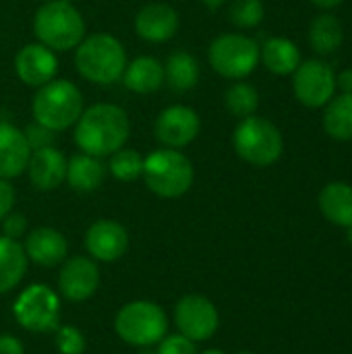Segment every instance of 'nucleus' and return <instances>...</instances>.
<instances>
[{
	"instance_id": "obj_1",
	"label": "nucleus",
	"mask_w": 352,
	"mask_h": 354,
	"mask_svg": "<svg viewBox=\"0 0 352 354\" xmlns=\"http://www.w3.org/2000/svg\"><path fill=\"white\" fill-rule=\"evenodd\" d=\"M131 133L129 114L116 104H93L75 122V143L83 153L106 158L122 149Z\"/></svg>"
},
{
	"instance_id": "obj_2",
	"label": "nucleus",
	"mask_w": 352,
	"mask_h": 354,
	"mask_svg": "<svg viewBox=\"0 0 352 354\" xmlns=\"http://www.w3.org/2000/svg\"><path fill=\"white\" fill-rule=\"evenodd\" d=\"M75 66L79 75L95 85L118 81L127 66L124 46L110 33H91L75 48Z\"/></svg>"
},
{
	"instance_id": "obj_3",
	"label": "nucleus",
	"mask_w": 352,
	"mask_h": 354,
	"mask_svg": "<svg viewBox=\"0 0 352 354\" xmlns=\"http://www.w3.org/2000/svg\"><path fill=\"white\" fill-rule=\"evenodd\" d=\"M33 33L39 44L54 52L77 48L85 37V21L68 0L44 2L33 17Z\"/></svg>"
},
{
	"instance_id": "obj_4",
	"label": "nucleus",
	"mask_w": 352,
	"mask_h": 354,
	"mask_svg": "<svg viewBox=\"0 0 352 354\" xmlns=\"http://www.w3.org/2000/svg\"><path fill=\"white\" fill-rule=\"evenodd\" d=\"M83 110L85 104L81 89L66 79H52L50 83L37 87V93L31 102L35 122L54 133L73 127L83 114Z\"/></svg>"
},
{
	"instance_id": "obj_5",
	"label": "nucleus",
	"mask_w": 352,
	"mask_h": 354,
	"mask_svg": "<svg viewBox=\"0 0 352 354\" xmlns=\"http://www.w3.org/2000/svg\"><path fill=\"white\" fill-rule=\"evenodd\" d=\"M143 180L147 189L162 199H178L193 187L195 168L178 149H156L143 158Z\"/></svg>"
},
{
	"instance_id": "obj_6",
	"label": "nucleus",
	"mask_w": 352,
	"mask_h": 354,
	"mask_svg": "<svg viewBox=\"0 0 352 354\" xmlns=\"http://www.w3.org/2000/svg\"><path fill=\"white\" fill-rule=\"evenodd\" d=\"M116 336L135 348H154L168 334V317L154 301H131L114 317Z\"/></svg>"
},
{
	"instance_id": "obj_7",
	"label": "nucleus",
	"mask_w": 352,
	"mask_h": 354,
	"mask_svg": "<svg viewBox=\"0 0 352 354\" xmlns=\"http://www.w3.org/2000/svg\"><path fill=\"white\" fill-rule=\"evenodd\" d=\"M232 145L237 156L257 168H268L282 158L284 139L280 129L261 118V116H247L241 118L232 133Z\"/></svg>"
},
{
	"instance_id": "obj_8",
	"label": "nucleus",
	"mask_w": 352,
	"mask_h": 354,
	"mask_svg": "<svg viewBox=\"0 0 352 354\" xmlns=\"http://www.w3.org/2000/svg\"><path fill=\"white\" fill-rule=\"evenodd\" d=\"M210 66L224 79H245L259 64V46L241 33H224L216 37L207 50Z\"/></svg>"
},
{
	"instance_id": "obj_9",
	"label": "nucleus",
	"mask_w": 352,
	"mask_h": 354,
	"mask_svg": "<svg viewBox=\"0 0 352 354\" xmlns=\"http://www.w3.org/2000/svg\"><path fill=\"white\" fill-rule=\"evenodd\" d=\"M12 315L27 332H54L60 326V297L48 284H31L15 299Z\"/></svg>"
},
{
	"instance_id": "obj_10",
	"label": "nucleus",
	"mask_w": 352,
	"mask_h": 354,
	"mask_svg": "<svg viewBox=\"0 0 352 354\" xmlns=\"http://www.w3.org/2000/svg\"><path fill=\"white\" fill-rule=\"evenodd\" d=\"M174 326L185 338L207 342L220 328L218 307L203 295H185L174 305Z\"/></svg>"
},
{
	"instance_id": "obj_11",
	"label": "nucleus",
	"mask_w": 352,
	"mask_h": 354,
	"mask_svg": "<svg viewBox=\"0 0 352 354\" xmlns=\"http://www.w3.org/2000/svg\"><path fill=\"white\" fill-rule=\"evenodd\" d=\"M293 91L303 106L324 108L336 93V75L324 60H305L293 73Z\"/></svg>"
},
{
	"instance_id": "obj_12",
	"label": "nucleus",
	"mask_w": 352,
	"mask_h": 354,
	"mask_svg": "<svg viewBox=\"0 0 352 354\" xmlns=\"http://www.w3.org/2000/svg\"><path fill=\"white\" fill-rule=\"evenodd\" d=\"M102 276L98 261L85 255L66 257L58 272V292L71 303H83L91 299L100 288Z\"/></svg>"
},
{
	"instance_id": "obj_13",
	"label": "nucleus",
	"mask_w": 352,
	"mask_h": 354,
	"mask_svg": "<svg viewBox=\"0 0 352 354\" xmlns=\"http://www.w3.org/2000/svg\"><path fill=\"white\" fill-rule=\"evenodd\" d=\"M156 139L170 149L187 147L195 141V137L201 131V118L199 114L183 104L164 108L156 118Z\"/></svg>"
},
{
	"instance_id": "obj_14",
	"label": "nucleus",
	"mask_w": 352,
	"mask_h": 354,
	"mask_svg": "<svg viewBox=\"0 0 352 354\" xmlns=\"http://www.w3.org/2000/svg\"><path fill=\"white\" fill-rule=\"evenodd\" d=\"M85 249L93 261L114 263L129 249V232L116 220H95L85 232Z\"/></svg>"
},
{
	"instance_id": "obj_15",
	"label": "nucleus",
	"mask_w": 352,
	"mask_h": 354,
	"mask_svg": "<svg viewBox=\"0 0 352 354\" xmlns=\"http://www.w3.org/2000/svg\"><path fill=\"white\" fill-rule=\"evenodd\" d=\"M15 73L29 87H41L50 83L58 73V58L54 50L44 44H27L15 56Z\"/></svg>"
},
{
	"instance_id": "obj_16",
	"label": "nucleus",
	"mask_w": 352,
	"mask_h": 354,
	"mask_svg": "<svg viewBox=\"0 0 352 354\" xmlns=\"http://www.w3.org/2000/svg\"><path fill=\"white\" fill-rule=\"evenodd\" d=\"M180 17L174 6L166 2H149L135 17V31L141 39L164 44L178 33Z\"/></svg>"
},
{
	"instance_id": "obj_17",
	"label": "nucleus",
	"mask_w": 352,
	"mask_h": 354,
	"mask_svg": "<svg viewBox=\"0 0 352 354\" xmlns=\"http://www.w3.org/2000/svg\"><path fill=\"white\" fill-rule=\"evenodd\" d=\"M23 251L29 261L41 268H56L68 257V241L56 228L37 226L27 232Z\"/></svg>"
},
{
	"instance_id": "obj_18",
	"label": "nucleus",
	"mask_w": 352,
	"mask_h": 354,
	"mask_svg": "<svg viewBox=\"0 0 352 354\" xmlns=\"http://www.w3.org/2000/svg\"><path fill=\"white\" fill-rule=\"evenodd\" d=\"M66 164L68 160L64 158V153L52 145L31 151L25 172L29 174V183L37 191H54L62 183H66Z\"/></svg>"
},
{
	"instance_id": "obj_19",
	"label": "nucleus",
	"mask_w": 352,
	"mask_h": 354,
	"mask_svg": "<svg viewBox=\"0 0 352 354\" xmlns=\"http://www.w3.org/2000/svg\"><path fill=\"white\" fill-rule=\"evenodd\" d=\"M31 147L25 133L10 122H0V178L10 180L27 170Z\"/></svg>"
},
{
	"instance_id": "obj_20",
	"label": "nucleus",
	"mask_w": 352,
	"mask_h": 354,
	"mask_svg": "<svg viewBox=\"0 0 352 354\" xmlns=\"http://www.w3.org/2000/svg\"><path fill=\"white\" fill-rule=\"evenodd\" d=\"M124 87L129 91L147 95L158 91L166 83V71L164 64L154 56H139L131 62H127L122 73Z\"/></svg>"
},
{
	"instance_id": "obj_21",
	"label": "nucleus",
	"mask_w": 352,
	"mask_h": 354,
	"mask_svg": "<svg viewBox=\"0 0 352 354\" xmlns=\"http://www.w3.org/2000/svg\"><path fill=\"white\" fill-rule=\"evenodd\" d=\"M322 216L340 228L352 226V185L349 183H330L322 189L317 197Z\"/></svg>"
},
{
	"instance_id": "obj_22",
	"label": "nucleus",
	"mask_w": 352,
	"mask_h": 354,
	"mask_svg": "<svg viewBox=\"0 0 352 354\" xmlns=\"http://www.w3.org/2000/svg\"><path fill=\"white\" fill-rule=\"evenodd\" d=\"M106 166L102 158L89 153H77L66 164V183L79 193H91L106 180Z\"/></svg>"
},
{
	"instance_id": "obj_23",
	"label": "nucleus",
	"mask_w": 352,
	"mask_h": 354,
	"mask_svg": "<svg viewBox=\"0 0 352 354\" xmlns=\"http://www.w3.org/2000/svg\"><path fill=\"white\" fill-rule=\"evenodd\" d=\"M29 259L19 241L0 234V295L15 290L27 274Z\"/></svg>"
},
{
	"instance_id": "obj_24",
	"label": "nucleus",
	"mask_w": 352,
	"mask_h": 354,
	"mask_svg": "<svg viewBox=\"0 0 352 354\" xmlns=\"http://www.w3.org/2000/svg\"><path fill=\"white\" fill-rule=\"evenodd\" d=\"M259 60L274 75H293L301 64V50L286 37H270L259 48Z\"/></svg>"
},
{
	"instance_id": "obj_25",
	"label": "nucleus",
	"mask_w": 352,
	"mask_h": 354,
	"mask_svg": "<svg viewBox=\"0 0 352 354\" xmlns=\"http://www.w3.org/2000/svg\"><path fill=\"white\" fill-rule=\"evenodd\" d=\"M324 129L336 141H352V93H340L324 106Z\"/></svg>"
},
{
	"instance_id": "obj_26",
	"label": "nucleus",
	"mask_w": 352,
	"mask_h": 354,
	"mask_svg": "<svg viewBox=\"0 0 352 354\" xmlns=\"http://www.w3.org/2000/svg\"><path fill=\"white\" fill-rule=\"evenodd\" d=\"M344 41V27L334 15H319L309 27V44L317 54H332Z\"/></svg>"
},
{
	"instance_id": "obj_27",
	"label": "nucleus",
	"mask_w": 352,
	"mask_h": 354,
	"mask_svg": "<svg viewBox=\"0 0 352 354\" xmlns=\"http://www.w3.org/2000/svg\"><path fill=\"white\" fill-rule=\"evenodd\" d=\"M164 71H166L168 85L176 91H189L199 81V62L195 60L193 54L185 50L172 52L164 64Z\"/></svg>"
},
{
	"instance_id": "obj_28",
	"label": "nucleus",
	"mask_w": 352,
	"mask_h": 354,
	"mask_svg": "<svg viewBox=\"0 0 352 354\" xmlns=\"http://www.w3.org/2000/svg\"><path fill=\"white\" fill-rule=\"evenodd\" d=\"M224 104H226V110L232 116L247 118V116H253L257 112V108H259V93L249 83H234V85H230L226 89Z\"/></svg>"
},
{
	"instance_id": "obj_29",
	"label": "nucleus",
	"mask_w": 352,
	"mask_h": 354,
	"mask_svg": "<svg viewBox=\"0 0 352 354\" xmlns=\"http://www.w3.org/2000/svg\"><path fill=\"white\" fill-rule=\"evenodd\" d=\"M110 174L120 183H133L143 174V156L135 149H118L110 156Z\"/></svg>"
},
{
	"instance_id": "obj_30",
	"label": "nucleus",
	"mask_w": 352,
	"mask_h": 354,
	"mask_svg": "<svg viewBox=\"0 0 352 354\" xmlns=\"http://www.w3.org/2000/svg\"><path fill=\"white\" fill-rule=\"evenodd\" d=\"M230 21L241 29L257 27L266 17V6L261 0H234L230 4Z\"/></svg>"
},
{
	"instance_id": "obj_31",
	"label": "nucleus",
	"mask_w": 352,
	"mask_h": 354,
	"mask_svg": "<svg viewBox=\"0 0 352 354\" xmlns=\"http://www.w3.org/2000/svg\"><path fill=\"white\" fill-rule=\"evenodd\" d=\"M54 346L60 354H83L87 348L85 334L75 326H58L54 330Z\"/></svg>"
},
{
	"instance_id": "obj_32",
	"label": "nucleus",
	"mask_w": 352,
	"mask_h": 354,
	"mask_svg": "<svg viewBox=\"0 0 352 354\" xmlns=\"http://www.w3.org/2000/svg\"><path fill=\"white\" fill-rule=\"evenodd\" d=\"M197 342L185 338L183 334H166L160 344L156 354H197Z\"/></svg>"
},
{
	"instance_id": "obj_33",
	"label": "nucleus",
	"mask_w": 352,
	"mask_h": 354,
	"mask_svg": "<svg viewBox=\"0 0 352 354\" xmlns=\"http://www.w3.org/2000/svg\"><path fill=\"white\" fill-rule=\"evenodd\" d=\"M23 133H25V139H27L31 151L44 149V147H52V145H54V135H56V133L50 131V129H46V127H41L39 122L29 124Z\"/></svg>"
},
{
	"instance_id": "obj_34",
	"label": "nucleus",
	"mask_w": 352,
	"mask_h": 354,
	"mask_svg": "<svg viewBox=\"0 0 352 354\" xmlns=\"http://www.w3.org/2000/svg\"><path fill=\"white\" fill-rule=\"evenodd\" d=\"M25 234H27V218L23 214H12L10 212L2 220V236L12 239V241H19Z\"/></svg>"
},
{
	"instance_id": "obj_35",
	"label": "nucleus",
	"mask_w": 352,
	"mask_h": 354,
	"mask_svg": "<svg viewBox=\"0 0 352 354\" xmlns=\"http://www.w3.org/2000/svg\"><path fill=\"white\" fill-rule=\"evenodd\" d=\"M15 199H17V195H15L12 185H10L8 180L0 178V222H2L10 212H12V207H15Z\"/></svg>"
},
{
	"instance_id": "obj_36",
	"label": "nucleus",
	"mask_w": 352,
	"mask_h": 354,
	"mask_svg": "<svg viewBox=\"0 0 352 354\" xmlns=\"http://www.w3.org/2000/svg\"><path fill=\"white\" fill-rule=\"evenodd\" d=\"M0 354H25V346L12 334H0Z\"/></svg>"
},
{
	"instance_id": "obj_37",
	"label": "nucleus",
	"mask_w": 352,
	"mask_h": 354,
	"mask_svg": "<svg viewBox=\"0 0 352 354\" xmlns=\"http://www.w3.org/2000/svg\"><path fill=\"white\" fill-rule=\"evenodd\" d=\"M336 87H340L342 93H352V68H344L336 75Z\"/></svg>"
},
{
	"instance_id": "obj_38",
	"label": "nucleus",
	"mask_w": 352,
	"mask_h": 354,
	"mask_svg": "<svg viewBox=\"0 0 352 354\" xmlns=\"http://www.w3.org/2000/svg\"><path fill=\"white\" fill-rule=\"evenodd\" d=\"M311 2H313L315 6H319V8H326V10H328V8H336V6H340L344 0H311Z\"/></svg>"
},
{
	"instance_id": "obj_39",
	"label": "nucleus",
	"mask_w": 352,
	"mask_h": 354,
	"mask_svg": "<svg viewBox=\"0 0 352 354\" xmlns=\"http://www.w3.org/2000/svg\"><path fill=\"white\" fill-rule=\"evenodd\" d=\"M207 8H212V10H216V8H220V6H224L228 0H201Z\"/></svg>"
},
{
	"instance_id": "obj_40",
	"label": "nucleus",
	"mask_w": 352,
	"mask_h": 354,
	"mask_svg": "<svg viewBox=\"0 0 352 354\" xmlns=\"http://www.w3.org/2000/svg\"><path fill=\"white\" fill-rule=\"evenodd\" d=\"M197 354H226L224 351H220V348H207V351H201V353Z\"/></svg>"
},
{
	"instance_id": "obj_41",
	"label": "nucleus",
	"mask_w": 352,
	"mask_h": 354,
	"mask_svg": "<svg viewBox=\"0 0 352 354\" xmlns=\"http://www.w3.org/2000/svg\"><path fill=\"white\" fill-rule=\"evenodd\" d=\"M141 354H156L151 348H141Z\"/></svg>"
},
{
	"instance_id": "obj_42",
	"label": "nucleus",
	"mask_w": 352,
	"mask_h": 354,
	"mask_svg": "<svg viewBox=\"0 0 352 354\" xmlns=\"http://www.w3.org/2000/svg\"><path fill=\"white\" fill-rule=\"evenodd\" d=\"M346 230H349V243L352 245V226H351V228H346Z\"/></svg>"
},
{
	"instance_id": "obj_43",
	"label": "nucleus",
	"mask_w": 352,
	"mask_h": 354,
	"mask_svg": "<svg viewBox=\"0 0 352 354\" xmlns=\"http://www.w3.org/2000/svg\"><path fill=\"white\" fill-rule=\"evenodd\" d=\"M239 354H255V353H251V351H241Z\"/></svg>"
},
{
	"instance_id": "obj_44",
	"label": "nucleus",
	"mask_w": 352,
	"mask_h": 354,
	"mask_svg": "<svg viewBox=\"0 0 352 354\" xmlns=\"http://www.w3.org/2000/svg\"><path fill=\"white\" fill-rule=\"evenodd\" d=\"M44 2H52V0H44Z\"/></svg>"
}]
</instances>
